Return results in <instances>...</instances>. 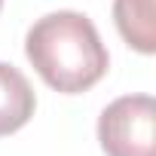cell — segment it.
<instances>
[{
  "label": "cell",
  "instance_id": "cell-1",
  "mask_svg": "<svg viewBox=\"0 0 156 156\" xmlns=\"http://www.w3.org/2000/svg\"><path fill=\"white\" fill-rule=\"evenodd\" d=\"M25 55L43 83L61 95H80L107 73V49L83 12L58 9L37 19L25 37Z\"/></svg>",
  "mask_w": 156,
  "mask_h": 156
},
{
  "label": "cell",
  "instance_id": "cell-2",
  "mask_svg": "<svg viewBox=\"0 0 156 156\" xmlns=\"http://www.w3.org/2000/svg\"><path fill=\"white\" fill-rule=\"evenodd\" d=\"M98 141L107 156H156V101L122 95L98 116Z\"/></svg>",
  "mask_w": 156,
  "mask_h": 156
},
{
  "label": "cell",
  "instance_id": "cell-3",
  "mask_svg": "<svg viewBox=\"0 0 156 156\" xmlns=\"http://www.w3.org/2000/svg\"><path fill=\"white\" fill-rule=\"evenodd\" d=\"M34 107H37V98L28 76L19 67L0 61V138L28 126V119L34 116Z\"/></svg>",
  "mask_w": 156,
  "mask_h": 156
},
{
  "label": "cell",
  "instance_id": "cell-4",
  "mask_svg": "<svg viewBox=\"0 0 156 156\" xmlns=\"http://www.w3.org/2000/svg\"><path fill=\"white\" fill-rule=\"evenodd\" d=\"M113 22L119 37L141 55L156 52V6L153 0H113Z\"/></svg>",
  "mask_w": 156,
  "mask_h": 156
},
{
  "label": "cell",
  "instance_id": "cell-5",
  "mask_svg": "<svg viewBox=\"0 0 156 156\" xmlns=\"http://www.w3.org/2000/svg\"><path fill=\"white\" fill-rule=\"evenodd\" d=\"M0 9H3V0H0Z\"/></svg>",
  "mask_w": 156,
  "mask_h": 156
}]
</instances>
